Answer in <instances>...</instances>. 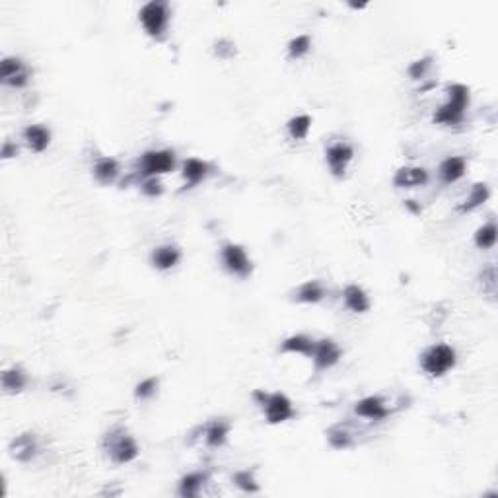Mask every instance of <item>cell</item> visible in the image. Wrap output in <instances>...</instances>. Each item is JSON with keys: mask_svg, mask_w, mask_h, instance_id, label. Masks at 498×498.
<instances>
[{"mask_svg": "<svg viewBox=\"0 0 498 498\" xmlns=\"http://www.w3.org/2000/svg\"><path fill=\"white\" fill-rule=\"evenodd\" d=\"M140 189H142V193L148 195V197H160L163 187H162V182H160L158 177H148V180L142 182V187H140Z\"/></svg>", "mask_w": 498, "mask_h": 498, "instance_id": "obj_33", "label": "cell"}, {"mask_svg": "<svg viewBox=\"0 0 498 498\" xmlns=\"http://www.w3.org/2000/svg\"><path fill=\"white\" fill-rule=\"evenodd\" d=\"M430 66H432V59H430V57L418 59V61H415V63L409 66V76H411L413 80H423L426 74H428V71H430Z\"/></svg>", "mask_w": 498, "mask_h": 498, "instance_id": "obj_32", "label": "cell"}, {"mask_svg": "<svg viewBox=\"0 0 498 498\" xmlns=\"http://www.w3.org/2000/svg\"><path fill=\"white\" fill-rule=\"evenodd\" d=\"M489 197L490 191L487 187V183H477V185H473V189L469 191V195L465 197L462 205L457 207V210L460 212H471V210L483 207L489 200Z\"/></svg>", "mask_w": 498, "mask_h": 498, "instance_id": "obj_25", "label": "cell"}, {"mask_svg": "<svg viewBox=\"0 0 498 498\" xmlns=\"http://www.w3.org/2000/svg\"><path fill=\"white\" fill-rule=\"evenodd\" d=\"M158 378H146V380H142L140 383H136L135 388V397L140 399V401H146V399H152L156 395V391H158Z\"/></svg>", "mask_w": 498, "mask_h": 498, "instance_id": "obj_30", "label": "cell"}, {"mask_svg": "<svg viewBox=\"0 0 498 498\" xmlns=\"http://www.w3.org/2000/svg\"><path fill=\"white\" fill-rule=\"evenodd\" d=\"M0 383H2V390L4 393H10V395H16L20 391H24V388L27 386V376L26 372L22 368H8V370L2 372V378H0Z\"/></svg>", "mask_w": 498, "mask_h": 498, "instance_id": "obj_23", "label": "cell"}, {"mask_svg": "<svg viewBox=\"0 0 498 498\" xmlns=\"http://www.w3.org/2000/svg\"><path fill=\"white\" fill-rule=\"evenodd\" d=\"M209 481V475L203 471H193L187 473L182 481H180V497L183 498H191V497H199L200 490L205 487V483Z\"/></svg>", "mask_w": 498, "mask_h": 498, "instance_id": "obj_22", "label": "cell"}, {"mask_svg": "<svg viewBox=\"0 0 498 498\" xmlns=\"http://www.w3.org/2000/svg\"><path fill=\"white\" fill-rule=\"evenodd\" d=\"M465 172H467V160L463 156H450L438 168V175H440V180L446 185L460 182L465 175Z\"/></svg>", "mask_w": 498, "mask_h": 498, "instance_id": "obj_15", "label": "cell"}, {"mask_svg": "<svg viewBox=\"0 0 498 498\" xmlns=\"http://www.w3.org/2000/svg\"><path fill=\"white\" fill-rule=\"evenodd\" d=\"M254 397L255 401L261 405L265 418H267L269 425H281V423H286V420L294 417L292 401H290L284 393H281V391H277V393L255 391Z\"/></svg>", "mask_w": 498, "mask_h": 498, "instance_id": "obj_3", "label": "cell"}, {"mask_svg": "<svg viewBox=\"0 0 498 498\" xmlns=\"http://www.w3.org/2000/svg\"><path fill=\"white\" fill-rule=\"evenodd\" d=\"M314 349H316V341L308 335H290L286 337L284 341L281 343V351L282 353H290V354H304V356H309L314 354Z\"/></svg>", "mask_w": 498, "mask_h": 498, "instance_id": "obj_19", "label": "cell"}, {"mask_svg": "<svg viewBox=\"0 0 498 498\" xmlns=\"http://www.w3.org/2000/svg\"><path fill=\"white\" fill-rule=\"evenodd\" d=\"M180 259H182V249L173 244L160 245L150 255V263L158 271H170L180 263Z\"/></svg>", "mask_w": 498, "mask_h": 498, "instance_id": "obj_14", "label": "cell"}, {"mask_svg": "<svg viewBox=\"0 0 498 498\" xmlns=\"http://www.w3.org/2000/svg\"><path fill=\"white\" fill-rule=\"evenodd\" d=\"M497 224H495V220H490V222L483 224V226L475 232V245H477L479 249H490V247H495V244H497Z\"/></svg>", "mask_w": 498, "mask_h": 498, "instance_id": "obj_26", "label": "cell"}, {"mask_svg": "<svg viewBox=\"0 0 498 498\" xmlns=\"http://www.w3.org/2000/svg\"><path fill=\"white\" fill-rule=\"evenodd\" d=\"M309 49H312V37L306 36V34L292 37L288 41L290 59H302L309 53Z\"/></svg>", "mask_w": 498, "mask_h": 498, "instance_id": "obj_29", "label": "cell"}, {"mask_svg": "<svg viewBox=\"0 0 498 498\" xmlns=\"http://www.w3.org/2000/svg\"><path fill=\"white\" fill-rule=\"evenodd\" d=\"M175 168V152L173 150H148L138 158V175L142 180L160 177Z\"/></svg>", "mask_w": 498, "mask_h": 498, "instance_id": "obj_6", "label": "cell"}, {"mask_svg": "<svg viewBox=\"0 0 498 498\" xmlns=\"http://www.w3.org/2000/svg\"><path fill=\"white\" fill-rule=\"evenodd\" d=\"M203 434H205V442L210 448H220L226 442L228 434H230V423H226L224 418L210 420L209 425L203 428Z\"/></svg>", "mask_w": 498, "mask_h": 498, "instance_id": "obj_20", "label": "cell"}, {"mask_svg": "<svg viewBox=\"0 0 498 498\" xmlns=\"http://www.w3.org/2000/svg\"><path fill=\"white\" fill-rule=\"evenodd\" d=\"M103 450L108 452V455L111 457V462L119 463V465H125V463L135 462L140 453V448L136 444V440L133 436L129 434L125 428H113L111 432L105 434L103 438Z\"/></svg>", "mask_w": 498, "mask_h": 498, "instance_id": "obj_2", "label": "cell"}, {"mask_svg": "<svg viewBox=\"0 0 498 498\" xmlns=\"http://www.w3.org/2000/svg\"><path fill=\"white\" fill-rule=\"evenodd\" d=\"M343 300L344 306L351 309V312H354V314H366V312L370 309L368 294H366L362 286H358V284H349V286L343 290Z\"/></svg>", "mask_w": 498, "mask_h": 498, "instance_id": "obj_18", "label": "cell"}, {"mask_svg": "<svg viewBox=\"0 0 498 498\" xmlns=\"http://www.w3.org/2000/svg\"><path fill=\"white\" fill-rule=\"evenodd\" d=\"M234 483H236L237 489H242L244 492H249V495L259 492V485H257V481H255L254 471H237L236 475H234Z\"/></svg>", "mask_w": 498, "mask_h": 498, "instance_id": "obj_31", "label": "cell"}, {"mask_svg": "<svg viewBox=\"0 0 498 498\" xmlns=\"http://www.w3.org/2000/svg\"><path fill=\"white\" fill-rule=\"evenodd\" d=\"M0 82L10 88H24L29 82V68L18 57H4L0 61Z\"/></svg>", "mask_w": 498, "mask_h": 498, "instance_id": "obj_8", "label": "cell"}, {"mask_svg": "<svg viewBox=\"0 0 498 498\" xmlns=\"http://www.w3.org/2000/svg\"><path fill=\"white\" fill-rule=\"evenodd\" d=\"M426 183H428V172L418 166L399 168L393 175V185L399 189H415V187H423Z\"/></svg>", "mask_w": 498, "mask_h": 498, "instance_id": "obj_12", "label": "cell"}, {"mask_svg": "<svg viewBox=\"0 0 498 498\" xmlns=\"http://www.w3.org/2000/svg\"><path fill=\"white\" fill-rule=\"evenodd\" d=\"M119 173H121V168L115 158H100L94 163V177L101 185H111V183L117 182Z\"/></svg>", "mask_w": 498, "mask_h": 498, "instance_id": "obj_21", "label": "cell"}, {"mask_svg": "<svg viewBox=\"0 0 498 498\" xmlns=\"http://www.w3.org/2000/svg\"><path fill=\"white\" fill-rule=\"evenodd\" d=\"M138 22L145 27L146 36L154 37V39H162L166 36V29L170 24V6L168 2L162 0H152L146 2L145 6L138 12Z\"/></svg>", "mask_w": 498, "mask_h": 498, "instance_id": "obj_4", "label": "cell"}, {"mask_svg": "<svg viewBox=\"0 0 498 498\" xmlns=\"http://www.w3.org/2000/svg\"><path fill=\"white\" fill-rule=\"evenodd\" d=\"M37 450H39V446H37V438H36V434H31V432H26V434L16 436V438L10 442V455H12L14 460H18V462H22V463L31 462V460L36 457Z\"/></svg>", "mask_w": 498, "mask_h": 498, "instance_id": "obj_13", "label": "cell"}, {"mask_svg": "<svg viewBox=\"0 0 498 498\" xmlns=\"http://www.w3.org/2000/svg\"><path fill=\"white\" fill-rule=\"evenodd\" d=\"M481 279H483V288L489 290L490 294H495V288H497V271H495V265H489V267L483 271Z\"/></svg>", "mask_w": 498, "mask_h": 498, "instance_id": "obj_34", "label": "cell"}, {"mask_svg": "<svg viewBox=\"0 0 498 498\" xmlns=\"http://www.w3.org/2000/svg\"><path fill=\"white\" fill-rule=\"evenodd\" d=\"M327 440H329V446L335 448V450H346V448L353 446V436H351V432H349L346 428H343V426L329 428Z\"/></svg>", "mask_w": 498, "mask_h": 498, "instance_id": "obj_28", "label": "cell"}, {"mask_svg": "<svg viewBox=\"0 0 498 498\" xmlns=\"http://www.w3.org/2000/svg\"><path fill=\"white\" fill-rule=\"evenodd\" d=\"M354 413L358 417L368 418V420H383L390 417V409L386 405V401L378 395H368V397L356 401Z\"/></svg>", "mask_w": 498, "mask_h": 498, "instance_id": "obj_11", "label": "cell"}, {"mask_svg": "<svg viewBox=\"0 0 498 498\" xmlns=\"http://www.w3.org/2000/svg\"><path fill=\"white\" fill-rule=\"evenodd\" d=\"M341 346L333 341V339H321L316 341V349H314V364L317 370H329L341 360Z\"/></svg>", "mask_w": 498, "mask_h": 498, "instance_id": "obj_10", "label": "cell"}, {"mask_svg": "<svg viewBox=\"0 0 498 498\" xmlns=\"http://www.w3.org/2000/svg\"><path fill=\"white\" fill-rule=\"evenodd\" d=\"M325 298V288L321 286L319 281H308L304 284H300L296 292H294V300L298 304H317Z\"/></svg>", "mask_w": 498, "mask_h": 498, "instance_id": "obj_24", "label": "cell"}, {"mask_svg": "<svg viewBox=\"0 0 498 498\" xmlns=\"http://www.w3.org/2000/svg\"><path fill=\"white\" fill-rule=\"evenodd\" d=\"M286 129H288L290 138L304 140L308 136L309 129H312V117L309 115H296V117H292L286 123Z\"/></svg>", "mask_w": 498, "mask_h": 498, "instance_id": "obj_27", "label": "cell"}, {"mask_svg": "<svg viewBox=\"0 0 498 498\" xmlns=\"http://www.w3.org/2000/svg\"><path fill=\"white\" fill-rule=\"evenodd\" d=\"M455 358H457V354H455V351L450 344H432L420 356V368L428 376L440 378V376L448 374L455 366Z\"/></svg>", "mask_w": 498, "mask_h": 498, "instance_id": "obj_5", "label": "cell"}, {"mask_svg": "<svg viewBox=\"0 0 498 498\" xmlns=\"http://www.w3.org/2000/svg\"><path fill=\"white\" fill-rule=\"evenodd\" d=\"M448 100L436 109L434 123L438 125H457L465 117V109L469 105V88L463 84L448 86Z\"/></svg>", "mask_w": 498, "mask_h": 498, "instance_id": "obj_1", "label": "cell"}, {"mask_svg": "<svg viewBox=\"0 0 498 498\" xmlns=\"http://www.w3.org/2000/svg\"><path fill=\"white\" fill-rule=\"evenodd\" d=\"M209 173H210V166L205 162V160H199V158H187V160L183 162L182 175L189 187H195V185H199L200 182H205V180L209 177Z\"/></svg>", "mask_w": 498, "mask_h": 498, "instance_id": "obj_17", "label": "cell"}, {"mask_svg": "<svg viewBox=\"0 0 498 498\" xmlns=\"http://www.w3.org/2000/svg\"><path fill=\"white\" fill-rule=\"evenodd\" d=\"M353 158H354V148L351 145L343 142V140L327 146L325 162L335 177H343L344 173H346V170H349V163L353 162Z\"/></svg>", "mask_w": 498, "mask_h": 498, "instance_id": "obj_9", "label": "cell"}, {"mask_svg": "<svg viewBox=\"0 0 498 498\" xmlns=\"http://www.w3.org/2000/svg\"><path fill=\"white\" fill-rule=\"evenodd\" d=\"M16 154H18V146L14 145L12 140H6L4 146H2V158H4V160H10V158H14Z\"/></svg>", "mask_w": 498, "mask_h": 498, "instance_id": "obj_35", "label": "cell"}, {"mask_svg": "<svg viewBox=\"0 0 498 498\" xmlns=\"http://www.w3.org/2000/svg\"><path fill=\"white\" fill-rule=\"evenodd\" d=\"M22 138L34 152H45L51 145V131L43 125H27L22 131Z\"/></svg>", "mask_w": 498, "mask_h": 498, "instance_id": "obj_16", "label": "cell"}, {"mask_svg": "<svg viewBox=\"0 0 498 498\" xmlns=\"http://www.w3.org/2000/svg\"><path fill=\"white\" fill-rule=\"evenodd\" d=\"M220 257H222L224 269H226L230 274L240 277V279H245V277L251 274L254 265H251V259H249V255H247V251H245L242 245L226 244L222 247V251H220Z\"/></svg>", "mask_w": 498, "mask_h": 498, "instance_id": "obj_7", "label": "cell"}]
</instances>
